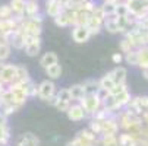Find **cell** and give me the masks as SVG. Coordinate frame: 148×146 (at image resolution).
Masks as SVG:
<instances>
[{"mask_svg": "<svg viewBox=\"0 0 148 146\" xmlns=\"http://www.w3.org/2000/svg\"><path fill=\"white\" fill-rule=\"evenodd\" d=\"M12 16H15V15H13L10 5H2L0 6V19H8V18H12Z\"/></svg>", "mask_w": 148, "mask_h": 146, "instance_id": "cell-33", "label": "cell"}, {"mask_svg": "<svg viewBox=\"0 0 148 146\" xmlns=\"http://www.w3.org/2000/svg\"><path fill=\"white\" fill-rule=\"evenodd\" d=\"M28 79H31V77H29V73H28V69H27L25 66L18 65V77H16V82H25V80H28ZM16 82H15V83H16Z\"/></svg>", "mask_w": 148, "mask_h": 146, "instance_id": "cell-30", "label": "cell"}, {"mask_svg": "<svg viewBox=\"0 0 148 146\" xmlns=\"http://www.w3.org/2000/svg\"><path fill=\"white\" fill-rule=\"evenodd\" d=\"M142 77L148 80V67H144L142 69Z\"/></svg>", "mask_w": 148, "mask_h": 146, "instance_id": "cell-39", "label": "cell"}, {"mask_svg": "<svg viewBox=\"0 0 148 146\" xmlns=\"http://www.w3.org/2000/svg\"><path fill=\"white\" fill-rule=\"evenodd\" d=\"M119 50H120V53L126 54V53H129V51H132V50H136V48L134 47V44L131 43V39H129L128 37H123L122 41L119 43Z\"/></svg>", "mask_w": 148, "mask_h": 146, "instance_id": "cell-28", "label": "cell"}, {"mask_svg": "<svg viewBox=\"0 0 148 146\" xmlns=\"http://www.w3.org/2000/svg\"><path fill=\"white\" fill-rule=\"evenodd\" d=\"M79 102H81V105L84 107V110L87 111L90 118L103 107V102H101V99L98 98L97 94H87Z\"/></svg>", "mask_w": 148, "mask_h": 146, "instance_id": "cell-3", "label": "cell"}, {"mask_svg": "<svg viewBox=\"0 0 148 146\" xmlns=\"http://www.w3.org/2000/svg\"><path fill=\"white\" fill-rule=\"evenodd\" d=\"M129 13H131L129 7H128V5L125 3V0L117 3V6H116V16H128Z\"/></svg>", "mask_w": 148, "mask_h": 146, "instance_id": "cell-32", "label": "cell"}, {"mask_svg": "<svg viewBox=\"0 0 148 146\" xmlns=\"http://www.w3.org/2000/svg\"><path fill=\"white\" fill-rule=\"evenodd\" d=\"M10 7L13 10V15L16 18H24L25 16V6L27 0H10Z\"/></svg>", "mask_w": 148, "mask_h": 146, "instance_id": "cell-19", "label": "cell"}, {"mask_svg": "<svg viewBox=\"0 0 148 146\" xmlns=\"http://www.w3.org/2000/svg\"><path fill=\"white\" fill-rule=\"evenodd\" d=\"M66 115H68V118H69L71 121H75V123L82 121L84 118L88 117L87 111L84 110V107L81 105V102H72L71 107H69V110L66 111Z\"/></svg>", "mask_w": 148, "mask_h": 146, "instance_id": "cell-9", "label": "cell"}, {"mask_svg": "<svg viewBox=\"0 0 148 146\" xmlns=\"http://www.w3.org/2000/svg\"><path fill=\"white\" fill-rule=\"evenodd\" d=\"M9 41H10V45L15 50H24L25 48V34L19 28L13 34L9 35Z\"/></svg>", "mask_w": 148, "mask_h": 146, "instance_id": "cell-13", "label": "cell"}, {"mask_svg": "<svg viewBox=\"0 0 148 146\" xmlns=\"http://www.w3.org/2000/svg\"><path fill=\"white\" fill-rule=\"evenodd\" d=\"M71 104H72V102H66V101H60V99H59L56 108H57L59 111H62V113H66V111L69 110V107H71Z\"/></svg>", "mask_w": 148, "mask_h": 146, "instance_id": "cell-36", "label": "cell"}, {"mask_svg": "<svg viewBox=\"0 0 148 146\" xmlns=\"http://www.w3.org/2000/svg\"><path fill=\"white\" fill-rule=\"evenodd\" d=\"M21 19L22 18H16V16H12V18H8V19H0V32L6 34V35L13 34L19 28Z\"/></svg>", "mask_w": 148, "mask_h": 146, "instance_id": "cell-12", "label": "cell"}, {"mask_svg": "<svg viewBox=\"0 0 148 146\" xmlns=\"http://www.w3.org/2000/svg\"><path fill=\"white\" fill-rule=\"evenodd\" d=\"M10 139V129L8 124H0V146H8Z\"/></svg>", "mask_w": 148, "mask_h": 146, "instance_id": "cell-25", "label": "cell"}, {"mask_svg": "<svg viewBox=\"0 0 148 146\" xmlns=\"http://www.w3.org/2000/svg\"><path fill=\"white\" fill-rule=\"evenodd\" d=\"M56 94H57V88H56V83L51 79H46L41 83H38V98L40 99L49 101Z\"/></svg>", "mask_w": 148, "mask_h": 146, "instance_id": "cell-6", "label": "cell"}, {"mask_svg": "<svg viewBox=\"0 0 148 146\" xmlns=\"http://www.w3.org/2000/svg\"><path fill=\"white\" fill-rule=\"evenodd\" d=\"M139 51V67H148V45H144L141 48H138Z\"/></svg>", "mask_w": 148, "mask_h": 146, "instance_id": "cell-29", "label": "cell"}, {"mask_svg": "<svg viewBox=\"0 0 148 146\" xmlns=\"http://www.w3.org/2000/svg\"><path fill=\"white\" fill-rule=\"evenodd\" d=\"M56 63H59V57L53 51H47V53H44L43 56L40 57V66L43 69H47L49 66L56 65Z\"/></svg>", "mask_w": 148, "mask_h": 146, "instance_id": "cell-18", "label": "cell"}, {"mask_svg": "<svg viewBox=\"0 0 148 146\" xmlns=\"http://www.w3.org/2000/svg\"><path fill=\"white\" fill-rule=\"evenodd\" d=\"M103 29L107 31L112 35L120 34V28H119V24H117V16L113 15V16H107V18H106L104 24H103Z\"/></svg>", "mask_w": 148, "mask_h": 146, "instance_id": "cell-14", "label": "cell"}, {"mask_svg": "<svg viewBox=\"0 0 148 146\" xmlns=\"http://www.w3.org/2000/svg\"><path fill=\"white\" fill-rule=\"evenodd\" d=\"M57 96L60 101H66V102H73L72 101V95H71V91L69 88H63L60 91H57Z\"/></svg>", "mask_w": 148, "mask_h": 146, "instance_id": "cell-35", "label": "cell"}, {"mask_svg": "<svg viewBox=\"0 0 148 146\" xmlns=\"http://www.w3.org/2000/svg\"><path fill=\"white\" fill-rule=\"evenodd\" d=\"M125 61L131 66H139V51H138V48L126 53L125 54Z\"/></svg>", "mask_w": 148, "mask_h": 146, "instance_id": "cell-26", "label": "cell"}, {"mask_svg": "<svg viewBox=\"0 0 148 146\" xmlns=\"http://www.w3.org/2000/svg\"><path fill=\"white\" fill-rule=\"evenodd\" d=\"M88 129H90L92 133H95L97 136H101V121H100V120H95V118H91Z\"/></svg>", "mask_w": 148, "mask_h": 146, "instance_id": "cell-34", "label": "cell"}, {"mask_svg": "<svg viewBox=\"0 0 148 146\" xmlns=\"http://www.w3.org/2000/svg\"><path fill=\"white\" fill-rule=\"evenodd\" d=\"M69 91H71V95H72V101H73V102H79L84 96L87 95L82 83H75V85H72V86L69 88Z\"/></svg>", "mask_w": 148, "mask_h": 146, "instance_id": "cell-20", "label": "cell"}, {"mask_svg": "<svg viewBox=\"0 0 148 146\" xmlns=\"http://www.w3.org/2000/svg\"><path fill=\"white\" fill-rule=\"evenodd\" d=\"M123 60H125V56H123L122 53H114V54L112 56V61H113L114 65H120Z\"/></svg>", "mask_w": 148, "mask_h": 146, "instance_id": "cell-37", "label": "cell"}, {"mask_svg": "<svg viewBox=\"0 0 148 146\" xmlns=\"http://www.w3.org/2000/svg\"><path fill=\"white\" fill-rule=\"evenodd\" d=\"M25 54L37 57L41 51V35H25Z\"/></svg>", "mask_w": 148, "mask_h": 146, "instance_id": "cell-5", "label": "cell"}, {"mask_svg": "<svg viewBox=\"0 0 148 146\" xmlns=\"http://www.w3.org/2000/svg\"><path fill=\"white\" fill-rule=\"evenodd\" d=\"M85 94H97L100 89V80L97 79H87L85 82H82Z\"/></svg>", "mask_w": 148, "mask_h": 146, "instance_id": "cell-21", "label": "cell"}, {"mask_svg": "<svg viewBox=\"0 0 148 146\" xmlns=\"http://www.w3.org/2000/svg\"><path fill=\"white\" fill-rule=\"evenodd\" d=\"M110 94L113 95L114 101H116V105L119 110H123L126 105L129 104V101L132 99V95L131 92L128 91V86H126V83H122V85H116Z\"/></svg>", "mask_w": 148, "mask_h": 146, "instance_id": "cell-1", "label": "cell"}, {"mask_svg": "<svg viewBox=\"0 0 148 146\" xmlns=\"http://www.w3.org/2000/svg\"><path fill=\"white\" fill-rule=\"evenodd\" d=\"M5 89H6V86L3 85V83H2V82H0V94H2V92H3Z\"/></svg>", "mask_w": 148, "mask_h": 146, "instance_id": "cell-40", "label": "cell"}, {"mask_svg": "<svg viewBox=\"0 0 148 146\" xmlns=\"http://www.w3.org/2000/svg\"><path fill=\"white\" fill-rule=\"evenodd\" d=\"M109 2H114V3H119V2H123V0H109Z\"/></svg>", "mask_w": 148, "mask_h": 146, "instance_id": "cell-42", "label": "cell"}, {"mask_svg": "<svg viewBox=\"0 0 148 146\" xmlns=\"http://www.w3.org/2000/svg\"><path fill=\"white\" fill-rule=\"evenodd\" d=\"M44 70H46V75L49 76V79H51V80L59 79V77L62 76V73H63V69H62V66H60L59 63L51 65V66H49V67L44 69Z\"/></svg>", "mask_w": 148, "mask_h": 146, "instance_id": "cell-22", "label": "cell"}, {"mask_svg": "<svg viewBox=\"0 0 148 146\" xmlns=\"http://www.w3.org/2000/svg\"><path fill=\"white\" fill-rule=\"evenodd\" d=\"M63 2H66V0H63Z\"/></svg>", "mask_w": 148, "mask_h": 146, "instance_id": "cell-43", "label": "cell"}, {"mask_svg": "<svg viewBox=\"0 0 148 146\" xmlns=\"http://www.w3.org/2000/svg\"><path fill=\"white\" fill-rule=\"evenodd\" d=\"M40 12H41V9H40V5H38V0H27L25 16H34Z\"/></svg>", "mask_w": 148, "mask_h": 146, "instance_id": "cell-24", "label": "cell"}, {"mask_svg": "<svg viewBox=\"0 0 148 146\" xmlns=\"http://www.w3.org/2000/svg\"><path fill=\"white\" fill-rule=\"evenodd\" d=\"M73 2H76V3H84V2H87V0H73Z\"/></svg>", "mask_w": 148, "mask_h": 146, "instance_id": "cell-41", "label": "cell"}, {"mask_svg": "<svg viewBox=\"0 0 148 146\" xmlns=\"http://www.w3.org/2000/svg\"><path fill=\"white\" fill-rule=\"evenodd\" d=\"M116 6H117V3H114V2H109V0H103V2L100 3V7H101V10L104 12L106 18L116 15Z\"/></svg>", "mask_w": 148, "mask_h": 146, "instance_id": "cell-23", "label": "cell"}, {"mask_svg": "<svg viewBox=\"0 0 148 146\" xmlns=\"http://www.w3.org/2000/svg\"><path fill=\"white\" fill-rule=\"evenodd\" d=\"M16 77H18V65H6L2 75H0V82L5 86H9L16 82Z\"/></svg>", "mask_w": 148, "mask_h": 146, "instance_id": "cell-10", "label": "cell"}, {"mask_svg": "<svg viewBox=\"0 0 148 146\" xmlns=\"http://www.w3.org/2000/svg\"><path fill=\"white\" fill-rule=\"evenodd\" d=\"M100 80V88H103V89H107V91H112L114 86H116V83H114V80H113V77L110 76V73H107V75H104L101 79H98Z\"/></svg>", "mask_w": 148, "mask_h": 146, "instance_id": "cell-27", "label": "cell"}, {"mask_svg": "<svg viewBox=\"0 0 148 146\" xmlns=\"http://www.w3.org/2000/svg\"><path fill=\"white\" fill-rule=\"evenodd\" d=\"M101 121V136H109V134H119V121L116 115H110Z\"/></svg>", "mask_w": 148, "mask_h": 146, "instance_id": "cell-7", "label": "cell"}, {"mask_svg": "<svg viewBox=\"0 0 148 146\" xmlns=\"http://www.w3.org/2000/svg\"><path fill=\"white\" fill-rule=\"evenodd\" d=\"M10 51H12V45L10 44L0 45V61H6L10 57Z\"/></svg>", "mask_w": 148, "mask_h": 146, "instance_id": "cell-31", "label": "cell"}, {"mask_svg": "<svg viewBox=\"0 0 148 146\" xmlns=\"http://www.w3.org/2000/svg\"><path fill=\"white\" fill-rule=\"evenodd\" d=\"M63 10H65V2H63V0H46V3H44V13L47 16L54 19Z\"/></svg>", "mask_w": 148, "mask_h": 146, "instance_id": "cell-8", "label": "cell"}, {"mask_svg": "<svg viewBox=\"0 0 148 146\" xmlns=\"http://www.w3.org/2000/svg\"><path fill=\"white\" fill-rule=\"evenodd\" d=\"M91 32L88 29V26L85 25H75L72 26V39L76 44H84L91 38Z\"/></svg>", "mask_w": 148, "mask_h": 146, "instance_id": "cell-11", "label": "cell"}, {"mask_svg": "<svg viewBox=\"0 0 148 146\" xmlns=\"http://www.w3.org/2000/svg\"><path fill=\"white\" fill-rule=\"evenodd\" d=\"M3 44H10V41H9V35L0 32V45H3Z\"/></svg>", "mask_w": 148, "mask_h": 146, "instance_id": "cell-38", "label": "cell"}, {"mask_svg": "<svg viewBox=\"0 0 148 146\" xmlns=\"http://www.w3.org/2000/svg\"><path fill=\"white\" fill-rule=\"evenodd\" d=\"M54 24L56 26L59 28H72L76 25V10H69V9H65L59 16H56L54 19Z\"/></svg>", "mask_w": 148, "mask_h": 146, "instance_id": "cell-4", "label": "cell"}, {"mask_svg": "<svg viewBox=\"0 0 148 146\" xmlns=\"http://www.w3.org/2000/svg\"><path fill=\"white\" fill-rule=\"evenodd\" d=\"M103 24H104V19L91 15V16H90V20H88V24H87V26H88L91 35H97V34H100V31L103 29Z\"/></svg>", "mask_w": 148, "mask_h": 146, "instance_id": "cell-17", "label": "cell"}, {"mask_svg": "<svg viewBox=\"0 0 148 146\" xmlns=\"http://www.w3.org/2000/svg\"><path fill=\"white\" fill-rule=\"evenodd\" d=\"M19 29L25 35H41V32H43V22L29 16H24L19 22Z\"/></svg>", "mask_w": 148, "mask_h": 146, "instance_id": "cell-2", "label": "cell"}, {"mask_svg": "<svg viewBox=\"0 0 148 146\" xmlns=\"http://www.w3.org/2000/svg\"><path fill=\"white\" fill-rule=\"evenodd\" d=\"M16 146H40V139L34 133L27 132V133H24L18 139Z\"/></svg>", "mask_w": 148, "mask_h": 146, "instance_id": "cell-15", "label": "cell"}, {"mask_svg": "<svg viewBox=\"0 0 148 146\" xmlns=\"http://www.w3.org/2000/svg\"><path fill=\"white\" fill-rule=\"evenodd\" d=\"M110 76L113 77L116 85H122V83H126V76H128V70H126L123 66H117L114 67L112 72H109Z\"/></svg>", "mask_w": 148, "mask_h": 146, "instance_id": "cell-16", "label": "cell"}]
</instances>
